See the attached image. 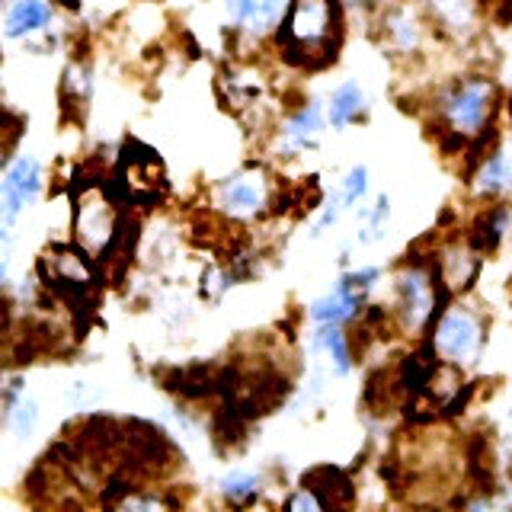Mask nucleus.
I'll use <instances>...</instances> for the list:
<instances>
[{"label": "nucleus", "mask_w": 512, "mask_h": 512, "mask_svg": "<svg viewBox=\"0 0 512 512\" xmlns=\"http://www.w3.org/2000/svg\"><path fill=\"white\" fill-rule=\"evenodd\" d=\"M346 39L343 0H292L285 23L276 32V48L285 64L298 71H320L340 58Z\"/></svg>", "instance_id": "obj_1"}, {"label": "nucleus", "mask_w": 512, "mask_h": 512, "mask_svg": "<svg viewBox=\"0 0 512 512\" xmlns=\"http://www.w3.org/2000/svg\"><path fill=\"white\" fill-rule=\"evenodd\" d=\"M500 106V87L490 74L480 71L452 77L432 100V112L455 148L474 144L480 135H487Z\"/></svg>", "instance_id": "obj_2"}, {"label": "nucleus", "mask_w": 512, "mask_h": 512, "mask_svg": "<svg viewBox=\"0 0 512 512\" xmlns=\"http://www.w3.org/2000/svg\"><path fill=\"white\" fill-rule=\"evenodd\" d=\"M487 336H490L487 314L464 295H458L442 304V311L436 314L432 327L426 330V349L439 362L468 372V368H474L480 362V356H484Z\"/></svg>", "instance_id": "obj_3"}, {"label": "nucleus", "mask_w": 512, "mask_h": 512, "mask_svg": "<svg viewBox=\"0 0 512 512\" xmlns=\"http://www.w3.org/2000/svg\"><path fill=\"white\" fill-rule=\"evenodd\" d=\"M448 301V292L439 282L432 256H410L394 272V320L400 333L426 336L432 320Z\"/></svg>", "instance_id": "obj_4"}, {"label": "nucleus", "mask_w": 512, "mask_h": 512, "mask_svg": "<svg viewBox=\"0 0 512 512\" xmlns=\"http://www.w3.org/2000/svg\"><path fill=\"white\" fill-rule=\"evenodd\" d=\"M125 228V212L119 199L112 196V189L100 180L80 183L74 192V244L93 260H103L109 250L116 247V240Z\"/></svg>", "instance_id": "obj_5"}, {"label": "nucleus", "mask_w": 512, "mask_h": 512, "mask_svg": "<svg viewBox=\"0 0 512 512\" xmlns=\"http://www.w3.org/2000/svg\"><path fill=\"white\" fill-rule=\"evenodd\" d=\"M432 23L426 20V13L413 4V0H388L378 10V42L381 48H388V55L397 61H413L423 55V48L429 42Z\"/></svg>", "instance_id": "obj_6"}, {"label": "nucleus", "mask_w": 512, "mask_h": 512, "mask_svg": "<svg viewBox=\"0 0 512 512\" xmlns=\"http://www.w3.org/2000/svg\"><path fill=\"white\" fill-rule=\"evenodd\" d=\"M42 282L52 288L55 295L68 298V301H84L87 292L96 282L93 272V256H87L77 244H55L42 253L39 260Z\"/></svg>", "instance_id": "obj_7"}, {"label": "nucleus", "mask_w": 512, "mask_h": 512, "mask_svg": "<svg viewBox=\"0 0 512 512\" xmlns=\"http://www.w3.org/2000/svg\"><path fill=\"white\" fill-rule=\"evenodd\" d=\"M292 0H221V16L234 36L247 42L276 39Z\"/></svg>", "instance_id": "obj_8"}, {"label": "nucleus", "mask_w": 512, "mask_h": 512, "mask_svg": "<svg viewBox=\"0 0 512 512\" xmlns=\"http://www.w3.org/2000/svg\"><path fill=\"white\" fill-rule=\"evenodd\" d=\"M215 202H218V208L224 215L237 218V221L263 215L269 208V202H272V183H269L266 170L247 167V170L228 176V180L218 186Z\"/></svg>", "instance_id": "obj_9"}, {"label": "nucleus", "mask_w": 512, "mask_h": 512, "mask_svg": "<svg viewBox=\"0 0 512 512\" xmlns=\"http://www.w3.org/2000/svg\"><path fill=\"white\" fill-rule=\"evenodd\" d=\"M42 192V167L36 157H16L7 164L4 180H0V212H4V234L16 224L26 208L39 199Z\"/></svg>", "instance_id": "obj_10"}, {"label": "nucleus", "mask_w": 512, "mask_h": 512, "mask_svg": "<svg viewBox=\"0 0 512 512\" xmlns=\"http://www.w3.org/2000/svg\"><path fill=\"white\" fill-rule=\"evenodd\" d=\"M58 20L55 0H4V39L7 42H48ZM55 42V39H52Z\"/></svg>", "instance_id": "obj_11"}, {"label": "nucleus", "mask_w": 512, "mask_h": 512, "mask_svg": "<svg viewBox=\"0 0 512 512\" xmlns=\"http://www.w3.org/2000/svg\"><path fill=\"white\" fill-rule=\"evenodd\" d=\"M432 263H436L439 272V282L448 292V298H458V295H468L477 276H480V266H484V250H477V244L468 240H448V244L432 253Z\"/></svg>", "instance_id": "obj_12"}, {"label": "nucleus", "mask_w": 512, "mask_h": 512, "mask_svg": "<svg viewBox=\"0 0 512 512\" xmlns=\"http://www.w3.org/2000/svg\"><path fill=\"white\" fill-rule=\"evenodd\" d=\"M442 39L468 45L480 32V0H413Z\"/></svg>", "instance_id": "obj_13"}, {"label": "nucleus", "mask_w": 512, "mask_h": 512, "mask_svg": "<svg viewBox=\"0 0 512 512\" xmlns=\"http://www.w3.org/2000/svg\"><path fill=\"white\" fill-rule=\"evenodd\" d=\"M119 180L125 186V196L138 202V205H154L164 192V167L154 157L151 148H125L122 154V167H119Z\"/></svg>", "instance_id": "obj_14"}, {"label": "nucleus", "mask_w": 512, "mask_h": 512, "mask_svg": "<svg viewBox=\"0 0 512 512\" xmlns=\"http://www.w3.org/2000/svg\"><path fill=\"white\" fill-rule=\"evenodd\" d=\"M471 196L480 202L503 199L512 192V138L493 144L487 157H477L471 170Z\"/></svg>", "instance_id": "obj_15"}, {"label": "nucleus", "mask_w": 512, "mask_h": 512, "mask_svg": "<svg viewBox=\"0 0 512 512\" xmlns=\"http://www.w3.org/2000/svg\"><path fill=\"white\" fill-rule=\"evenodd\" d=\"M368 292H372V288L359 285L346 272L333 292H327L324 298H317L311 304V320H314L317 327H346L349 320H356L362 314Z\"/></svg>", "instance_id": "obj_16"}, {"label": "nucleus", "mask_w": 512, "mask_h": 512, "mask_svg": "<svg viewBox=\"0 0 512 512\" xmlns=\"http://www.w3.org/2000/svg\"><path fill=\"white\" fill-rule=\"evenodd\" d=\"M327 103L320 100H308L304 106H298L292 116L282 122V135L279 144L285 154H301V151H314L320 138L327 132Z\"/></svg>", "instance_id": "obj_17"}, {"label": "nucleus", "mask_w": 512, "mask_h": 512, "mask_svg": "<svg viewBox=\"0 0 512 512\" xmlns=\"http://www.w3.org/2000/svg\"><path fill=\"white\" fill-rule=\"evenodd\" d=\"M368 112V93L359 80H343L340 87L330 93L327 100V119H330V128H346L356 119H362Z\"/></svg>", "instance_id": "obj_18"}, {"label": "nucleus", "mask_w": 512, "mask_h": 512, "mask_svg": "<svg viewBox=\"0 0 512 512\" xmlns=\"http://www.w3.org/2000/svg\"><path fill=\"white\" fill-rule=\"evenodd\" d=\"M509 231H512V205L500 202L477 215L474 228H471V240L477 244V250L493 253L509 237Z\"/></svg>", "instance_id": "obj_19"}, {"label": "nucleus", "mask_w": 512, "mask_h": 512, "mask_svg": "<svg viewBox=\"0 0 512 512\" xmlns=\"http://www.w3.org/2000/svg\"><path fill=\"white\" fill-rule=\"evenodd\" d=\"M314 352H320V359L330 365L333 375H349L352 372V349L343 327H317L314 333Z\"/></svg>", "instance_id": "obj_20"}, {"label": "nucleus", "mask_w": 512, "mask_h": 512, "mask_svg": "<svg viewBox=\"0 0 512 512\" xmlns=\"http://www.w3.org/2000/svg\"><path fill=\"white\" fill-rule=\"evenodd\" d=\"M36 426H39V404L32 397L20 394L16 384H10V391H7V429L23 442L36 432Z\"/></svg>", "instance_id": "obj_21"}, {"label": "nucleus", "mask_w": 512, "mask_h": 512, "mask_svg": "<svg viewBox=\"0 0 512 512\" xmlns=\"http://www.w3.org/2000/svg\"><path fill=\"white\" fill-rule=\"evenodd\" d=\"M93 93V71L84 58H74L68 68H64V80H61V96L64 103H80L87 106Z\"/></svg>", "instance_id": "obj_22"}, {"label": "nucleus", "mask_w": 512, "mask_h": 512, "mask_svg": "<svg viewBox=\"0 0 512 512\" xmlns=\"http://www.w3.org/2000/svg\"><path fill=\"white\" fill-rule=\"evenodd\" d=\"M260 490H263L260 477L250 474V471H231V474L221 477V496L234 506H244V503L256 500Z\"/></svg>", "instance_id": "obj_23"}, {"label": "nucleus", "mask_w": 512, "mask_h": 512, "mask_svg": "<svg viewBox=\"0 0 512 512\" xmlns=\"http://www.w3.org/2000/svg\"><path fill=\"white\" fill-rule=\"evenodd\" d=\"M388 218H391V199L381 192V196L375 199V205H372V212L365 215L362 228H359V244H372V240L384 237V228H388Z\"/></svg>", "instance_id": "obj_24"}, {"label": "nucleus", "mask_w": 512, "mask_h": 512, "mask_svg": "<svg viewBox=\"0 0 512 512\" xmlns=\"http://www.w3.org/2000/svg\"><path fill=\"white\" fill-rule=\"evenodd\" d=\"M368 192V170L359 164V167H352L349 173H346V180H343V186H340V199H343V205L346 208H352L356 205L362 196Z\"/></svg>", "instance_id": "obj_25"}, {"label": "nucleus", "mask_w": 512, "mask_h": 512, "mask_svg": "<svg viewBox=\"0 0 512 512\" xmlns=\"http://www.w3.org/2000/svg\"><path fill=\"white\" fill-rule=\"evenodd\" d=\"M285 506H288V509H298V512H301V509L320 512L327 503L320 500V493H317V490H311L308 484H301V487H298V493H292V496H288V500H285Z\"/></svg>", "instance_id": "obj_26"}, {"label": "nucleus", "mask_w": 512, "mask_h": 512, "mask_svg": "<svg viewBox=\"0 0 512 512\" xmlns=\"http://www.w3.org/2000/svg\"><path fill=\"white\" fill-rule=\"evenodd\" d=\"M346 10H381L388 0H343Z\"/></svg>", "instance_id": "obj_27"}, {"label": "nucleus", "mask_w": 512, "mask_h": 512, "mask_svg": "<svg viewBox=\"0 0 512 512\" xmlns=\"http://www.w3.org/2000/svg\"><path fill=\"white\" fill-rule=\"evenodd\" d=\"M58 7H64V10H80V4H84V0H55Z\"/></svg>", "instance_id": "obj_28"}, {"label": "nucleus", "mask_w": 512, "mask_h": 512, "mask_svg": "<svg viewBox=\"0 0 512 512\" xmlns=\"http://www.w3.org/2000/svg\"><path fill=\"white\" fill-rule=\"evenodd\" d=\"M506 112H509V122H512V93H509V100H506Z\"/></svg>", "instance_id": "obj_29"}]
</instances>
